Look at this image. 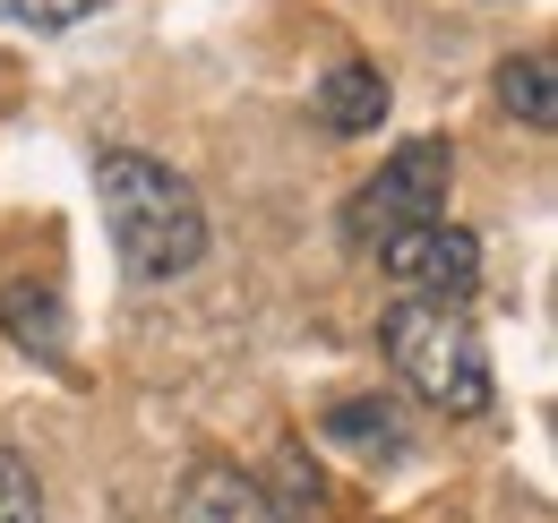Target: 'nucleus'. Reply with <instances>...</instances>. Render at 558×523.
Returning <instances> with one entry per match:
<instances>
[{
    "label": "nucleus",
    "instance_id": "nucleus-1",
    "mask_svg": "<svg viewBox=\"0 0 558 523\" xmlns=\"http://www.w3.org/2000/svg\"><path fill=\"white\" fill-rule=\"evenodd\" d=\"M95 197H104L112 250H121V266L138 283H181L207 258V206H198V190L172 163H155L138 146H112L95 163Z\"/></svg>",
    "mask_w": 558,
    "mask_h": 523
},
{
    "label": "nucleus",
    "instance_id": "nucleus-2",
    "mask_svg": "<svg viewBox=\"0 0 558 523\" xmlns=\"http://www.w3.org/2000/svg\"><path fill=\"white\" fill-rule=\"evenodd\" d=\"M378 343H387V369L404 378V387L429 403V412H447V421H473L489 412V352L473 318H464V301H396L387 318H378Z\"/></svg>",
    "mask_w": 558,
    "mask_h": 523
},
{
    "label": "nucleus",
    "instance_id": "nucleus-3",
    "mask_svg": "<svg viewBox=\"0 0 558 523\" xmlns=\"http://www.w3.org/2000/svg\"><path fill=\"white\" fill-rule=\"evenodd\" d=\"M447 190H456V146H447V137H413V146H396V155L344 197L352 250H378L387 232L438 223V215H447Z\"/></svg>",
    "mask_w": 558,
    "mask_h": 523
},
{
    "label": "nucleus",
    "instance_id": "nucleus-4",
    "mask_svg": "<svg viewBox=\"0 0 558 523\" xmlns=\"http://www.w3.org/2000/svg\"><path fill=\"white\" fill-rule=\"evenodd\" d=\"M378 266L404 283V292H429V301H473L482 283V241L456 232L447 215L438 223H413V232H387L378 241Z\"/></svg>",
    "mask_w": 558,
    "mask_h": 523
},
{
    "label": "nucleus",
    "instance_id": "nucleus-5",
    "mask_svg": "<svg viewBox=\"0 0 558 523\" xmlns=\"http://www.w3.org/2000/svg\"><path fill=\"white\" fill-rule=\"evenodd\" d=\"M172 523H283L267 481H250L241 463H198L172 498Z\"/></svg>",
    "mask_w": 558,
    "mask_h": 523
},
{
    "label": "nucleus",
    "instance_id": "nucleus-6",
    "mask_svg": "<svg viewBox=\"0 0 558 523\" xmlns=\"http://www.w3.org/2000/svg\"><path fill=\"white\" fill-rule=\"evenodd\" d=\"M318 121L336 137H369L378 121H387V77L369 61H336L327 77H318Z\"/></svg>",
    "mask_w": 558,
    "mask_h": 523
},
{
    "label": "nucleus",
    "instance_id": "nucleus-7",
    "mask_svg": "<svg viewBox=\"0 0 558 523\" xmlns=\"http://www.w3.org/2000/svg\"><path fill=\"white\" fill-rule=\"evenodd\" d=\"M318 438H336V447L361 455V463H396V455H404V421H396V403H378V394H344V403H327Z\"/></svg>",
    "mask_w": 558,
    "mask_h": 523
},
{
    "label": "nucleus",
    "instance_id": "nucleus-8",
    "mask_svg": "<svg viewBox=\"0 0 558 523\" xmlns=\"http://www.w3.org/2000/svg\"><path fill=\"white\" fill-rule=\"evenodd\" d=\"M0 335H9L17 352H35V361H70L61 301H52L44 283H9V292H0Z\"/></svg>",
    "mask_w": 558,
    "mask_h": 523
},
{
    "label": "nucleus",
    "instance_id": "nucleus-9",
    "mask_svg": "<svg viewBox=\"0 0 558 523\" xmlns=\"http://www.w3.org/2000/svg\"><path fill=\"white\" fill-rule=\"evenodd\" d=\"M498 104L524 130H558V61L550 52H515V61L498 69Z\"/></svg>",
    "mask_w": 558,
    "mask_h": 523
},
{
    "label": "nucleus",
    "instance_id": "nucleus-10",
    "mask_svg": "<svg viewBox=\"0 0 558 523\" xmlns=\"http://www.w3.org/2000/svg\"><path fill=\"white\" fill-rule=\"evenodd\" d=\"M0 523H44V489H35V463L17 447H0Z\"/></svg>",
    "mask_w": 558,
    "mask_h": 523
},
{
    "label": "nucleus",
    "instance_id": "nucleus-11",
    "mask_svg": "<svg viewBox=\"0 0 558 523\" xmlns=\"http://www.w3.org/2000/svg\"><path fill=\"white\" fill-rule=\"evenodd\" d=\"M267 498H276L283 523H310L318 515V472H310L301 455H283V489H267Z\"/></svg>",
    "mask_w": 558,
    "mask_h": 523
},
{
    "label": "nucleus",
    "instance_id": "nucleus-12",
    "mask_svg": "<svg viewBox=\"0 0 558 523\" xmlns=\"http://www.w3.org/2000/svg\"><path fill=\"white\" fill-rule=\"evenodd\" d=\"M104 0H9V17L17 26H35V35H61V26H77V17H95Z\"/></svg>",
    "mask_w": 558,
    "mask_h": 523
}]
</instances>
